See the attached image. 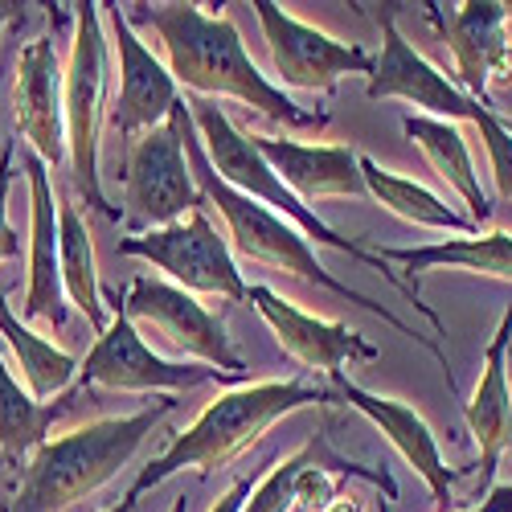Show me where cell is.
Returning <instances> with one entry per match:
<instances>
[{"label":"cell","instance_id":"obj_12","mask_svg":"<svg viewBox=\"0 0 512 512\" xmlns=\"http://www.w3.org/2000/svg\"><path fill=\"white\" fill-rule=\"evenodd\" d=\"M377 25H381V58H377V66L365 82L369 99H406L431 119L476 123L484 103H476L467 91H459L435 62H426L410 46V41L402 37V29H398V21H394V9L377 13Z\"/></svg>","mask_w":512,"mask_h":512},{"label":"cell","instance_id":"obj_18","mask_svg":"<svg viewBox=\"0 0 512 512\" xmlns=\"http://www.w3.org/2000/svg\"><path fill=\"white\" fill-rule=\"evenodd\" d=\"M29 177V287H25V320H50L54 328L66 324V287H62V259H58V193L50 185V164L37 152H25Z\"/></svg>","mask_w":512,"mask_h":512},{"label":"cell","instance_id":"obj_19","mask_svg":"<svg viewBox=\"0 0 512 512\" xmlns=\"http://www.w3.org/2000/svg\"><path fill=\"white\" fill-rule=\"evenodd\" d=\"M259 156L271 164V173L308 201H328V197H365V177H361V156L345 144H295V140H275V136H250Z\"/></svg>","mask_w":512,"mask_h":512},{"label":"cell","instance_id":"obj_36","mask_svg":"<svg viewBox=\"0 0 512 512\" xmlns=\"http://www.w3.org/2000/svg\"><path fill=\"white\" fill-rule=\"evenodd\" d=\"M504 13H508V21H512V5H504Z\"/></svg>","mask_w":512,"mask_h":512},{"label":"cell","instance_id":"obj_31","mask_svg":"<svg viewBox=\"0 0 512 512\" xmlns=\"http://www.w3.org/2000/svg\"><path fill=\"white\" fill-rule=\"evenodd\" d=\"M246 500H250V484H246V480H238V484H234L218 504H213L209 512H242V508H246Z\"/></svg>","mask_w":512,"mask_h":512},{"label":"cell","instance_id":"obj_26","mask_svg":"<svg viewBox=\"0 0 512 512\" xmlns=\"http://www.w3.org/2000/svg\"><path fill=\"white\" fill-rule=\"evenodd\" d=\"M74 406V394L58 402H37L29 390H21V381L5 369L0 357V451L5 459H25L46 443L50 426Z\"/></svg>","mask_w":512,"mask_h":512},{"label":"cell","instance_id":"obj_10","mask_svg":"<svg viewBox=\"0 0 512 512\" xmlns=\"http://www.w3.org/2000/svg\"><path fill=\"white\" fill-rule=\"evenodd\" d=\"M123 312L132 324H144L148 332H156L160 345H168L173 353L197 357L201 365H213L230 377H246V365L230 345L226 324L213 312H205L189 291L160 279H132Z\"/></svg>","mask_w":512,"mask_h":512},{"label":"cell","instance_id":"obj_1","mask_svg":"<svg viewBox=\"0 0 512 512\" xmlns=\"http://www.w3.org/2000/svg\"><path fill=\"white\" fill-rule=\"evenodd\" d=\"M127 21L148 25L160 37L168 70L197 99H234L275 123L300 127V132H324L328 127V111H304L254 66L242 33L226 13L209 17L197 5H132Z\"/></svg>","mask_w":512,"mask_h":512},{"label":"cell","instance_id":"obj_21","mask_svg":"<svg viewBox=\"0 0 512 512\" xmlns=\"http://www.w3.org/2000/svg\"><path fill=\"white\" fill-rule=\"evenodd\" d=\"M402 132L422 148V156L431 160L435 173L463 197L467 218H472L476 226H488L492 222V205H488V197L480 189V173L472 164V152H467V140L459 132V123L431 119V115H406Z\"/></svg>","mask_w":512,"mask_h":512},{"label":"cell","instance_id":"obj_34","mask_svg":"<svg viewBox=\"0 0 512 512\" xmlns=\"http://www.w3.org/2000/svg\"><path fill=\"white\" fill-rule=\"evenodd\" d=\"M17 13V5H5V0H0V33H5V21Z\"/></svg>","mask_w":512,"mask_h":512},{"label":"cell","instance_id":"obj_33","mask_svg":"<svg viewBox=\"0 0 512 512\" xmlns=\"http://www.w3.org/2000/svg\"><path fill=\"white\" fill-rule=\"evenodd\" d=\"M132 508H136V496H132V492H127V496H123V500H119L115 508H107V512H132Z\"/></svg>","mask_w":512,"mask_h":512},{"label":"cell","instance_id":"obj_17","mask_svg":"<svg viewBox=\"0 0 512 512\" xmlns=\"http://www.w3.org/2000/svg\"><path fill=\"white\" fill-rule=\"evenodd\" d=\"M332 394H336L340 402H349L353 410H361V414L377 426V431L394 443V451L426 480V488H431L435 504L447 512V504H451V484H455L459 476H467V467H447V463H443L439 439H435L431 426H426V418H422L414 406H406V402H394V398H381V394L361 390L357 381H349L345 373L332 377Z\"/></svg>","mask_w":512,"mask_h":512},{"label":"cell","instance_id":"obj_11","mask_svg":"<svg viewBox=\"0 0 512 512\" xmlns=\"http://www.w3.org/2000/svg\"><path fill=\"white\" fill-rule=\"evenodd\" d=\"M254 13L263 21L267 50H271V62L283 87L324 95L345 74H373L377 66V58H369L361 46H349V41H336L332 33L316 25L295 21L275 0H254Z\"/></svg>","mask_w":512,"mask_h":512},{"label":"cell","instance_id":"obj_23","mask_svg":"<svg viewBox=\"0 0 512 512\" xmlns=\"http://www.w3.org/2000/svg\"><path fill=\"white\" fill-rule=\"evenodd\" d=\"M361 177H365V189L373 201L386 205L394 218L410 222V226H422V230H451L459 238H472L480 234V226L467 218V213H455L439 193H431L426 185L418 181H406L398 173H390V168H381L377 160L361 156Z\"/></svg>","mask_w":512,"mask_h":512},{"label":"cell","instance_id":"obj_16","mask_svg":"<svg viewBox=\"0 0 512 512\" xmlns=\"http://www.w3.org/2000/svg\"><path fill=\"white\" fill-rule=\"evenodd\" d=\"M13 123L46 164H58L66 148V74L58 66L54 37H33L17 54Z\"/></svg>","mask_w":512,"mask_h":512},{"label":"cell","instance_id":"obj_27","mask_svg":"<svg viewBox=\"0 0 512 512\" xmlns=\"http://www.w3.org/2000/svg\"><path fill=\"white\" fill-rule=\"evenodd\" d=\"M316 447H320V439H312L308 447H300L295 455H287L279 467H271L267 480L250 492V500H246L242 512H291V508H300V500H295V484H300L304 467L312 463Z\"/></svg>","mask_w":512,"mask_h":512},{"label":"cell","instance_id":"obj_9","mask_svg":"<svg viewBox=\"0 0 512 512\" xmlns=\"http://www.w3.org/2000/svg\"><path fill=\"white\" fill-rule=\"evenodd\" d=\"M78 381L82 386H103V390H127V394H164V390H193V386H205V381L238 386L242 377H230L213 365L164 361L160 353H152V345L136 332V324L127 320L119 304L107 332L95 336V349L82 357Z\"/></svg>","mask_w":512,"mask_h":512},{"label":"cell","instance_id":"obj_37","mask_svg":"<svg viewBox=\"0 0 512 512\" xmlns=\"http://www.w3.org/2000/svg\"><path fill=\"white\" fill-rule=\"evenodd\" d=\"M0 467H5V451H0Z\"/></svg>","mask_w":512,"mask_h":512},{"label":"cell","instance_id":"obj_25","mask_svg":"<svg viewBox=\"0 0 512 512\" xmlns=\"http://www.w3.org/2000/svg\"><path fill=\"white\" fill-rule=\"evenodd\" d=\"M0 336L9 340V349L21 365V377H25V386L37 402H46V398H66L70 394V381L78 377L82 361L70 357L66 349L50 345L46 336H37L29 332L5 304V295H0Z\"/></svg>","mask_w":512,"mask_h":512},{"label":"cell","instance_id":"obj_7","mask_svg":"<svg viewBox=\"0 0 512 512\" xmlns=\"http://www.w3.org/2000/svg\"><path fill=\"white\" fill-rule=\"evenodd\" d=\"M185 99L173 107L160 127H152L148 136H140L127 148L123 160V205H127V222L164 230L173 222H185L193 209H205L209 201L201 197L193 168L185 156Z\"/></svg>","mask_w":512,"mask_h":512},{"label":"cell","instance_id":"obj_24","mask_svg":"<svg viewBox=\"0 0 512 512\" xmlns=\"http://www.w3.org/2000/svg\"><path fill=\"white\" fill-rule=\"evenodd\" d=\"M58 259H62V287L70 295V304L87 316L95 336L107 332L103 316V287H99V263H95V242L87 222L78 218V209L66 193H58Z\"/></svg>","mask_w":512,"mask_h":512},{"label":"cell","instance_id":"obj_3","mask_svg":"<svg viewBox=\"0 0 512 512\" xmlns=\"http://www.w3.org/2000/svg\"><path fill=\"white\" fill-rule=\"evenodd\" d=\"M173 406V398H156L152 410H140L132 418H103L46 439L29 455L21 484L0 512H62L87 500L140 451V443L164 422V414H173Z\"/></svg>","mask_w":512,"mask_h":512},{"label":"cell","instance_id":"obj_30","mask_svg":"<svg viewBox=\"0 0 512 512\" xmlns=\"http://www.w3.org/2000/svg\"><path fill=\"white\" fill-rule=\"evenodd\" d=\"M463 512H512V484H500V488H492L480 504H472V508H463Z\"/></svg>","mask_w":512,"mask_h":512},{"label":"cell","instance_id":"obj_29","mask_svg":"<svg viewBox=\"0 0 512 512\" xmlns=\"http://www.w3.org/2000/svg\"><path fill=\"white\" fill-rule=\"evenodd\" d=\"M13 156H17V148L13 144H5L0 148V263L5 259H21V238H17V230L9 226V193H13Z\"/></svg>","mask_w":512,"mask_h":512},{"label":"cell","instance_id":"obj_22","mask_svg":"<svg viewBox=\"0 0 512 512\" xmlns=\"http://www.w3.org/2000/svg\"><path fill=\"white\" fill-rule=\"evenodd\" d=\"M386 263H402L410 275L431 271V267H459L488 279H508L512 283V234L492 230V234H472V238H447L431 246H381L377 250Z\"/></svg>","mask_w":512,"mask_h":512},{"label":"cell","instance_id":"obj_32","mask_svg":"<svg viewBox=\"0 0 512 512\" xmlns=\"http://www.w3.org/2000/svg\"><path fill=\"white\" fill-rule=\"evenodd\" d=\"M324 512H365V504H361V500L349 492V496H336V500H332Z\"/></svg>","mask_w":512,"mask_h":512},{"label":"cell","instance_id":"obj_20","mask_svg":"<svg viewBox=\"0 0 512 512\" xmlns=\"http://www.w3.org/2000/svg\"><path fill=\"white\" fill-rule=\"evenodd\" d=\"M508 345H512V308L504 312L500 328L492 332V345L484 349V373L476 381V394L467 398L463 414L467 426L476 435L480 447V488H476V504L492 492V476L504 451H512V390H508Z\"/></svg>","mask_w":512,"mask_h":512},{"label":"cell","instance_id":"obj_13","mask_svg":"<svg viewBox=\"0 0 512 512\" xmlns=\"http://www.w3.org/2000/svg\"><path fill=\"white\" fill-rule=\"evenodd\" d=\"M103 9L111 13L115 46H119V95H115L107 123H111V132L132 148L140 136H148L152 127H160L173 115L181 95H177L173 70L160 66V58L132 33L127 13H119V5H103Z\"/></svg>","mask_w":512,"mask_h":512},{"label":"cell","instance_id":"obj_5","mask_svg":"<svg viewBox=\"0 0 512 512\" xmlns=\"http://www.w3.org/2000/svg\"><path fill=\"white\" fill-rule=\"evenodd\" d=\"M324 402H332V394L312 390L304 381H259V386H238L222 398H213L205 406V414L185 435H177L173 447H168L160 459H152L127 492L140 500V492L164 484L168 476L185 472V467H197L201 476L218 472V467H226L230 459H238L250 443H259L267 435V426L279 422L283 414L304 410V406H324Z\"/></svg>","mask_w":512,"mask_h":512},{"label":"cell","instance_id":"obj_14","mask_svg":"<svg viewBox=\"0 0 512 512\" xmlns=\"http://www.w3.org/2000/svg\"><path fill=\"white\" fill-rule=\"evenodd\" d=\"M422 9H426V21L443 33L463 91L484 107H496L488 99V78L500 74L504 82H512V41L504 33L508 25L504 5L500 0H467V5H455V9H443V5H422Z\"/></svg>","mask_w":512,"mask_h":512},{"label":"cell","instance_id":"obj_35","mask_svg":"<svg viewBox=\"0 0 512 512\" xmlns=\"http://www.w3.org/2000/svg\"><path fill=\"white\" fill-rule=\"evenodd\" d=\"M168 512H189V500H185V496H181V500H177V504H173V508H168Z\"/></svg>","mask_w":512,"mask_h":512},{"label":"cell","instance_id":"obj_8","mask_svg":"<svg viewBox=\"0 0 512 512\" xmlns=\"http://www.w3.org/2000/svg\"><path fill=\"white\" fill-rule=\"evenodd\" d=\"M119 254L127 259H144L160 267L181 291L197 295H222V300L246 304V283L230 254V242L218 234L205 209H193L185 222H173L164 230H144L136 238H123Z\"/></svg>","mask_w":512,"mask_h":512},{"label":"cell","instance_id":"obj_15","mask_svg":"<svg viewBox=\"0 0 512 512\" xmlns=\"http://www.w3.org/2000/svg\"><path fill=\"white\" fill-rule=\"evenodd\" d=\"M246 304H254V312H259L267 320V328L275 332L279 349L287 357H295L304 369H320L328 381L336 373H345L340 365L345 361H377L381 349L373 345V340H365L357 328L349 324H332V320H320V316H308L300 312L295 304H287L283 295H275L271 287H250L246 291Z\"/></svg>","mask_w":512,"mask_h":512},{"label":"cell","instance_id":"obj_6","mask_svg":"<svg viewBox=\"0 0 512 512\" xmlns=\"http://www.w3.org/2000/svg\"><path fill=\"white\" fill-rule=\"evenodd\" d=\"M74 54L66 70V148L74 164V189L95 213L119 222V209L99 189V123H103V95H107V37L99 9L103 5H74Z\"/></svg>","mask_w":512,"mask_h":512},{"label":"cell","instance_id":"obj_4","mask_svg":"<svg viewBox=\"0 0 512 512\" xmlns=\"http://www.w3.org/2000/svg\"><path fill=\"white\" fill-rule=\"evenodd\" d=\"M189 111H193V123H197V136H201V144H205V156H209L213 168H218V177H222L226 185H234V189L246 193L250 201H259V205L275 209L279 218H287V222L300 230L308 242H316V246H332V250H340V254H349L353 263H365V267L381 271V275H386V283L402 295V300L414 304V312H422L426 320H431L435 332H443L439 312H435L431 304H422V295H418L414 283H406L398 271H390V263L381 259L377 250H369L365 242L340 238L312 205H304L300 197H295V193L271 173V164L259 156V148L250 144V136H242L238 127L230 123V115L218 107V99H189Z\"/></svg>","mask_w":512,"mask_h":512},{"label":"cell","instance_id":"obj_28","mask_svg":"<svg viewBox=\"0 0 512 512\" xmlns=\"http://www.w3.org/2000/svg\"><path fill=\"white\" fill-rule=\"evenodd\" d=\"M476 127H480V140H484L488 160H492L496 193H500V201H512V127L496 115V107H480Z\"/></svg>","mask_w":512,"mask_h":512},{"label":"cell","instance_id":"obj_2","mask_svg":"<svg viewBox=\"0 0 512 512\" xmlns=\"http://www.w3.org/2000/svg\"><path fill=\"white\" fill-rule=\"evenodd\" d=\"M181 132H185V156H189V168H193V181H197V189H201V197H205L209 205H218V213H222L226 226H230V242H234V250L242 254L246 263H259V267L295 275V279L316 283V287L340 295V300H349V304H361L365 312L381 316L390 328H398L402 336L418 340V345L431 353V357L443 365V373H447V353L439 349V340H435V336L414 332L402 316H394L390 308L373 304L365 291H357V287H349V283H340V279L316 259L312 242H308L300 230H295L287 218H279L275 209H267V205H259V201H250L246 193H238L234 185H226V181L218 177V168H213L209 156H205V144H201V136H197V123H193V111H189V107H185ZM447 390L455 394V377H451V373H447Z\"/></svg>","mask_w":512,"mask_h":512}]
</instances>
